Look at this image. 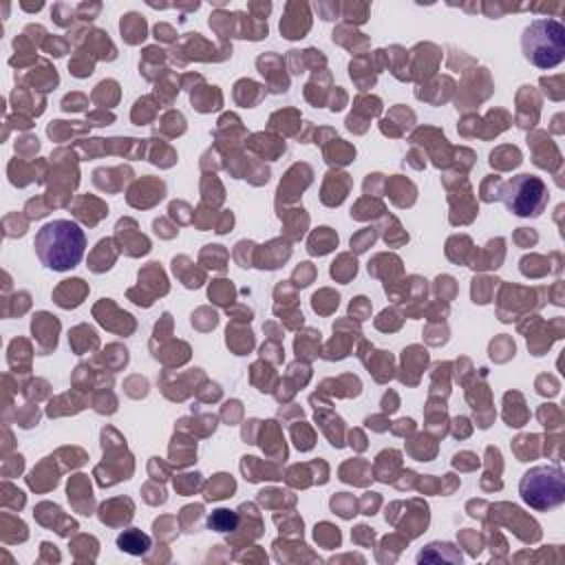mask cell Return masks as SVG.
Returning a JSON list of instances; mask_svg holds the SVG:
<instances>
[{"label": "cell", "mask_w": 565, "mask_h": 565, "mask_svg": "<svg viewBox=\"0 0 565 565\" xmlns=\"http://www.w3.org/2000/svg\"><path fill=\"white\" fill-rule=\"evenodd\" d=\"M503 201L516 216H539L547 203V188L534 174H519L505 183Z\"/></svg>", "instance_id": "cell-4"}, {"label": "cell", "mask_w": 565, "mask_h": 565, "mask_svg": "<svg viewBox=\"0 0 565 565\" xmlns=\"http://www.w3.org/2000/svg\"><path fill=\"white\" fill-rule=\"evenodd\" d=\"M40 263L55 271H66L79 265L86 252L84 230L73 221H51L42 225L33 241Z\"/></svg>", "instance_id": "cell-1"}, {"label": "cell", "mask_w": 565, "mask_h": 565, "mask_svg": "<svg viewBox=\"0 0 565 565\" xmlns=\"http://www.w3.org/2000/svg\"><path fill=\"white\" fill-rule=\"evenodd\" d=\"M236 525V516L230 512V510H216L212 516H210V527L218 530V532H227Z\"/></svg>", "instance_id": "cell-6"}, {"label": "cell", "mask_w": 565, "mask_h": 565, "mask_svg": "<svg viewBox=\"0 0 565 565\" xmlns=\"http://www.w3.org/2000/svg\"><path fill=\"white\" fill-rule=\"evenodd\" d=\"M525 57L539 68H552L563 60L565 53V29L556 20H534L525 26L523 38Z\"/></svg>", "instance_id": "cell-2"}, {"label": "cell", "mask_w": 565, "mask_h": 565, "mask_svg": "<svg viewBox=\"0 0 565 565\" xmlns=\"http://www.w3.org/2000/svg\"><path fill=\"white\" fill-rule=\"evenodd\" d=\"M117 545L128 554H143L150 547V539L139 530H126L124 534L117 536Z\"/></svg>", "instance_id": "cell-5"}, {"label": "cell", "mask_w": 565, "mask_h": 565, "mask_svg": "<svg viewBox=\"0 0 565 565\" xmlns=\"http://www.w3.org/2000/svg\"><path fill=\"white\" fill-rule=\"evenodd\" d=\"M521 499L534 510H552L565 501L563 472L556 466L530 468L519 483Z\"/></svg>", "instance_id": "cell-3"}]
</instances>
